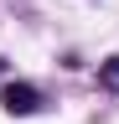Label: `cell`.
<instances>
[{"instance_id":"1","label":"cell","mask_w":119,"mask_h":124,"mask_svg":"<svg viewBox=\"0 0 119 124\" xmlns=\"http://www.w3.org/2000/svg\"><path fill=\"white\" fill-rule=\"evenodd\" d=\"M0 108H5L10 119H26V114L41 108V93L31 83H5V88H0Z\"/></svg>"},{"instance_id":"3","label":"cell","mask_w":119,"mask_h":124,"mask_svg":"<svg viewBox=\"0 0 119 124\" xmlns=\"http://www.w3.org/2000/svg\"><path fill=\"white\" fill-rule=\"evenodd\" d=\"M0 72H5V57H0Z\"/></svg>"},{"instance_id":"2","label":"cell","mask_w":119,"mask_h":124,"mask_svg":"<svg viewBox=\"0 0 119 124\" xmlns=\"http://www.w3.org/2000/svg\"><path fill=\"white\" fill-rule=\"evenodd\" d=\"M98 83L109 88V93H119V57H109V62H98Z\"/></svg>"}]
</instances>
